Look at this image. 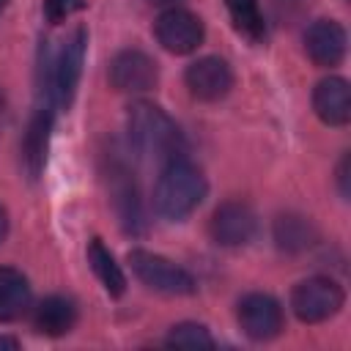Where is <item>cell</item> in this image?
I'll return each mask as SVG.
<instances>
[{
  "label": "cell",
  "instance_id": "obj_22",
  "mask_svg": "<svg viewBox=\"0 0 351 351\" xmlns=\"http://www.w3.org/2000/svg\"><path fill=\"white\" fill-rule=\"evenodd\" d=\"M337 186H340V195L343 200H348V154L340 159L337 165Z\"/></svg>",
  "mask_w": 351,
  "mask_h": 351
},
{
  "label": "cell",
  "instance_id": "obj_21",
  "mask_svg": "<svg viewBox=\"0 0 351 351\" xmlns=\"http://www.w3.org/2000/svg\"><path fill=\"white\" fill-rule=\"evenodd\" d=\"M82 8H85V0H44V16L52 25L66 22L69 16H74Z\"/></svg>",
  "mask_w": 351,
  "mask_h": 351
},
{
  "label": "cell",
  "instance_id": "obj_3",
  "mask_svg": "<svg viewBox=\"0 0 351 351\" xmlns=\"http://www.w3.org/2000/svg\"><path fill=\"white\" fill-rule=\"evenodd\" d=\"M206 176L186 159H173L162 167V176L154 189V206L165 219H184L189 217L206 197Z\"/></svg>",
  "mask_w": 351,
  "mask_h": 351
},
{
  "label": "cell",
  "instance_id": "obj_8",
  "mask_svg": "<svg viewBox=\"0 0 351 351\" xmlns=\"http://www.w3.org/2000/svg\"><path fill=\"white\" fill-rule=\"evenodd\" d=\"M159 80L156 60L140 49H123L110 63V82L121 93H143L151 90Z\"/></svg>",
  "mask_w": 351,
  "mask_h": 351
},
{
  "label": "cell",
  "instance_id": "obj_4",
  "mask_svg": "<svg viewBox=\"0 0 351 351\" xmlns=\"http://www.w3.org/2000/svg\"><path fill=\"white\" fill-rule=\"evenodd\" d=\"M129 263H132V271L154 291L159 293H170V296H189L197 291V282L195 277L181 269L178 263L162 258V255H154L148 250H132L129 252Z\"/></svg>",
  "mask_w": 351,
  "mask_h": 351
},
{
  "label": "cell",
  "instance_id": "obj_19",
  "mask_svg": "<svg viewBox=\"0 0 351 351\" xmlns=\"http://www.w3.org/2000/svg\"><path fill=\"white\" fill-rule=\"evenodd\" d=\"M228 5V14H230V22L233 27L250 38V41H261L266 36V19L261 14V5L258 0H225Z\"/></svg>",
  "mask_w": 351,
  "mask_h": 351
},
{
  "label": "cell",
  "instance_id": "obj_26",
  "mask_svg": "<svg viewBox=\"0 0 351 351\" xmlns=\"http://www.w3.org/2000/svg\"><path fill=\"white\" fill-rule=\"evenodd\" d=\"M5 3H8V0H0V11H3V8H5Z\"/></svg>",
  "mask_w": 351,
  "mask_h": 351
},
{
  "label": "cell",
  "instance_id": "obj_25",
  "mask_svg": "<svg viewBox=\"0 0 351 351\" xmlns=\"http://www.w3.org/2000/svg\"><path fill=\"white\" fill-rule=\"evenodd\" d=\"M148 3H154V5H176L178 0H148Z\"/></svg>",
  "mask_w": 351,
  "mask_h": 351
},
{
  "label": "cell",
  "instance_id": "obj_13",
  "mask_svg": "<svg viewBox=\"0 0 351 351\" xmlns=\"http://www.w3.org/2000/svg\"><path fill=\"white\" fill-rule=\"evenodd\" d=\"M313 110L326 126H346L351 121V90L343 77H326L313 90Z\"/></svg>",
  "mask_w": 351,
  "mask_h": 351
},
{
  "label": "cell",
  "instance_id": "obj_5",
  "mask_svg": "<svg viewBox=\"0 0 351 351\" xmlns=\"http://www.w3.org/2000/svg\"><path fill=\"white\" fill-rule=\"evenodd\" d=\"M343 288L329 277H307L291 293L293 315L304 324H321L343 307Z\"/></svg>",
  "mask_w": 351,
  "mask_h": 351
},
{
  "label": "cell",
  "instance_id": "obj_14",
  "mask_svg": "<svg viewBox=\"0 0 351 351\" xmlns=\"http://www.w3.org/2000/svg\"><path fill=\"white\" fill-rule=\"evenodd\" d=\"M110 197H112L115 214L123 222V228L137 233L143 228V208H140L137 184L126 167H118V165L110 167Z\"/></svg>",
  "mask_w": 351,
  "mask_h": 351
},
{
  "label": "cell",
  "instance_id": "obj_17",
  "mask_svg": "<svg viewBox=\"0 0 351 351\" xmlns=\"http://www.w3.org/2000/svg\"><path fill=\"white\" fill-rule=\"evenodd\" d=\"M88 263H90L93 274L99 277V282L104 285V291L110 296H121L126 291V277H123L121 266L115 263L112 252L101 244V239H90L88 241Z\"/></svg>",
  "mask_w": 351,
  "mask_h": 351
},
{
  "label": "cell",
  "instance_id": "obj_6",
  "mask_svg": "<svg viewBox=\"0 0 351 351\" xmlns=\"http://www.w3.org/2000/svg\"><path fill=\"white\" fill-rule=\"evenodd\" d=\"M154 33H156V41L173 55L195 52L203 44V36H206L200 16H195L186 8H176V5L167 8L165 14H159V19L154 25Z\"/></svg>",
  "mask_w": 351,
  "mask_h": 351
},
{
  "label": "cell",
  "instance_id": "obj_11",
  "mask_svg": "<svg viewBox=\"0 0 351 351\" xmlns=\"http://www.w3.org/2000/svg\"><path fill=\"white\" fill-rule=\"evenodd\" d=\"M304 52L318 66H337L346 55V30L335 19H318L304 33Z\"/></svg>",
  "mask_w": 351,
  "mask_h": 351
},
{
  "label": "cell",
  "instance_id": "obj_18",
  "mask_svg": "<svg viewBox=\"0 0 351 351\" xmlns=\"http://www.w3.org/2000/svg\"><path fill=\"white\" fill-rule=\"evenodd\" d=\"M274 241L285 252H302L315 244V228L299 214H282L274 222Z\"/></svg>",
  "mask_w": 351,
  "mask_h": 351
},
{
  "label": "cell",
  "instance_id": "obj_24",
  "mask_svg": "<svg viewBox=\"0 0 351 351\" xmlns=\"http://www.w3.org/2000/svg\"><path fill=\"white\" fill-rule=\"evenodd\" d=\"M0 348H19V340L16 337H5V335H0Z\"/></svg>",
  "mask_w": 351,
  "mask_h": 351
},
{
  "label": "cell",
  "instance_id": "obj_10",
  "mask_svg": "<svg viewBox=\"0 0 351 351\" xmlns=\"http://www.w3.org/2000/svg\"><path fill=\"white\" fill-rule=\"evenodd\" d=\"M184 82L189 88V93L200 101H219L222 96H228V90L233 88V71L222 58H200L195 60L186 74Z\"/></svg>",
  "mask_w": 351,
  "mask_h": 351
},
{
  "label": "cell",
  "instance_id": "obj_16",
  "mask_svg": "<svg viewBox=\"0 0 351 351\" xmlns=\"http://www.w3.org/2000/svg\"><path fill=\"white\" fill-rule=\"evenodd\" d=\"M30 307L27 277L16 269L0 266V321H11Z\"/></svg>",
  "mask_w": 351,
  "mask_h": 351
},
{
  "label": "cell",
  "instance_id": "obj_2",
  "mask_svg": "<svg viewBox=\"0 0 351 351\" xmlns=\"http://www.w3.org/2000/svg\"><path fill=\"white\" fill-rule=\"evenodd\" d=\"M85 49H88V30L77 27L69 33L58 47L47 49L41 60V88L47 93L49 107H69L80 77H82V63H85Z\"/></svg>",
  "mask_w": 351,
  "mask_h": 351
},
{
  "label": "cell",
  "instance_id": "obj_12",
  "mask_svg": "<svg viewBox=\"0 0 351 351\" xmlns=\"http://www.w3.org/2000/svg\"><path fill=\"white\" fill-rule=\"evenodd\" d=\"M52 121L55 112L52 107H38L27 123V132L22 137V167L30 178H38L44 165H47V148H49V134H52Z\"/></svg>",
  "mask_w": 351,
  "mask_h": 351
},
{
  "label": "cell",
  "instance_id": "obj_9",
  "mask_svg": "<svg viewBox=\"0 0 351 351\" xmlns=\"http://www.w3.org/2000/svg\"><path fill=\"white\" fill-rule=\"evenodd\" d=\"M208 230H211V239L217 244L241 247V244L252 241V236L258 230V219H255V211L247 203L228 200V203L217 206V211L211 214Z\"/></svg>",
  "mask_w": 351,
  "mask_h": 351
},
{
  "label": "cell",
  "instance_id": "obj_15",
  "mask_svg": "<svg viewBox=\"0 0 351 351\" xmlns=\"http://www.w3.org/2000/svg\"><path fill=\"white\" fill-rule=\"evenodd\" d=\"M74 324H77V304L69 296H47L33 313V326L47 337H60L71 332Z\"/></svg>",
  "mask_w": 351,
  "mask_h": 351
},
{
  "label": "cell",
  "instance_id": "obj_20",
  "mask_svg": "<svg viewBox=\"0 0 351 351\" xmlns=\"http://www.w3.org/2000/svg\"><path fill=\"white\" fill-rule=\"evenodd\" d=\"M165 343L176 346V348H214V337L208 335V329L203 324H192V321L176 324Z\"/></svg>",
  "mask_w": 351,
  "mask_h": 351
},
{
  "label": "cell",
  "instance_id": "obj_1",
  "mask_svg": "<svg viewBox=\"0 0 351 351\" xmlns=\"http://www.w3.org/2000/svg\"><path fill=\"white\" fill-rule=\"evenodd\" d=\"M129 140L137 148V154L156 159V162H173L184 154V134L176 126V121L151 101H134L129 107L126 118Z\"/></svg>",
  "mask_w": 351,
  "mask_h": 351
},
{
  "label": "cell",
  "instance_id": "obj_23",
  "mask_svg": "<svg viewBox=\"0 0 351 351\" xmlns=\"http://www.w3.org/2000/svg\"><path fill=\"white\" fill-rule=\"evenodd\" d=\"M5 233H8V211H5V206L0 203V241L5 239Z\"/></svg>",
  "mask_w": 351,
  "mask_h": 351
},
{
  "label": "cell",
  "instance_id": "obj_7",
  "mask_svg": "<svg viewBox=\"0 0 351 351\" xmlns=\"http://www.w3.org/2000/svg\"><path fill=\"white\" fill-rule=\"evenodd\" d=\"M239 326L252 340H271L282 332V307L269 293H250L236 310Z\"/></svg>",
  "mask_w": 351,
  "mask_h": 351
}]
</instances>
